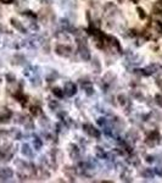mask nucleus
Wrapping results in <instances>:
<instances>
[{
	"label": "nucleus",
	"mask_w": 162,
	"mask_h": 183,
	"mask_svg": "<svg viewBox=\"0 0 162 183\" xmlns=\"http://www.w3.org/2000/svg\"><path fill=\"white\" fill-rule=\"evenodd\" d=\"M55 53L60 56H64V57H68L72 55V48L69 45H65V44H57L55 46Z\"/></svg>",
	"instance_id": "1"
},
{
	"label": "nucleus",
	"mask_w": 162,
	"mask_h": 183,
	"mask_svg": "<svg viewBox=\"0 0 162 183\" xmlns=\"http://www.w3.org/2000/svg\"><path fill=\"white\" fill-rule=\"evenodd\" d=\"M83 131L85 132V133L88 134V136H90V137H93V138H100V132H99V129H96L94 126H92L90 123H85V125H83Z\"/></svg>",
	"instance_id": "2"
},
{
	"label": "nucleus",
	"mask_w": 162,
	"mask_h": 183,
	"mask_svg": "<svg viewBox=\"0 0 162 183\" xmlns=\"http://www.w3.org/2000/svg\"><path fill=\"white\" fill-rule=\"evenodd\" d=\"M77 92V88H76V84L72 83V82H66L65 86H64V94L67 95V97H72L76 94Z\"/></svg>",
	"instance_id": "3"
},
{
	"label": "nucleus",
	"mask_w": 162,
	"mask_h": 183,
	"mask_svg": "<svg viewBox=\"0 0 162 183\" xmlns=\"http://www.w3.org/2000/svg\"><path fill=\"white\" fill-rule=\"evenodd\" d=\"M78 50H79V56H80V59H82V60L88 61V60L90 59V52H89V49H88L87 44H85V45L78 46Z\"/></svg>",
	"instance_id": "4"
},
{
	"label": "nucleus",
	"mask_w": 162,
	"mask_h": 183,
	"mask_svg": "<svg viewBox=\"0 0 162 183\" xmlns=\"http://www.w3.org/2000/svg\"><path fill=\"white\" fill-rule=\"evenodd\" d=\"M126 138L129 140V142H137V140H139V138H140V134H139V132L135 129V128H132V129H129L128 132H127V136H126Z\"/></svg>",
	"instance_id": "5"
},
{
	"label": "nucleus",
	"mask_w": 162,
	"mask_h": 183,
	"mask_svg": "<svg viewBox=\"0 0 162 183\" xmlns=\"http://www.w3.org/2000/svg\"><path fill=\"white\" fill-rule=\"evenodd\" d=\"M68 151H69V156L72 160H79V149L74 144L68 145Z\"/></svg>",
	"instance_id": "6"
},
{
	"label": "nucleus",
	"mask_w": 162,
	"mask_h": 183,
	"mask_svg": "<svg viewBox=\"0 0 162 183\" xmlns=\"http://www.w3.org/2000/svg\"><path fill=\"white\" fill-rule=\"evenodd\" d=\"M80 83H82V88L84 89L85 94H87L88 97H92V95L94 94V88H93V84H92V83L88 82V81H85L84 83H83V82H80Z\"/></svg>",
	"instance_id": "7"
},
{
	"label": "nucleus",
	"mask_w": 162,
	"mask_h": 183,
	"mask_svg": "<svg viewBox=\"0 0 162 183\" xmlns=\"http://www.w3.org/2000/svg\"><path fill=\"white\" fill-rule=\"evenodd\" d=\"M10 22H11L12 27L16 28V29L18 30V32H21V33H26V32H27L26 28L23 27V25H22L21 22H20L18 20H16V18H11V21H10Z\"/></svg>",
	"instance_id": "8"
},
{
	"label": "nucleus",
	"mask_w": 162,
	"mask_h": 183,
	"mask_svg": "<svg viewBox=\"0 0 162 183\" xmlns=\"http://www.w3.org/2000/svg\"><path fill=\"white\" fill-rule=\"evenodd\" d=\"M103 81L106 83V84H110V83H112L116 81V75L114 72H111V71H108V72H106L103 77Z\"/></svg>",
	"instance_id": "9"
},
{
	"label": "nucleus",
	"mask_w": 162,
	"mask_h": 183,
	"mask_svg": "<svg viewBox=\"0 0 162 183\" xmlns=\"http://www.w3.org/2000/svg\"><path fill=\"white\" fill-rule=\"evenodd\" d=\"M12 176H14V172H12L11 168L6 167V168L0 170V178H4V181L7 179V178H11Z\"/></svg>",
	"instance_id": "10"
},
{
	"label": "nucleus",
	"mask_w": 162,
	"mask_h": 183,
	"mask_svg": "<svg viewBox=\"0 0 162 183\" xmlns=\"http://www.w3.org/2000/svg\"><path fill=\"white\" fill-rule=\"evenodd\" d=\"M104 10H105V12L107 15H114V11H116L117 7L114 3H106L105 6H104Z\"/></svg>",
	"instance_id": "11"
},
{
	"label": "nucleus",
	"mask_w": 162,
	"mask_h": 183,
	"mask_svg": "<svg viewBox=\"0 0 162 183\" xmlns=\"http://www.w3.org/2000/svg\"><path fill=\"white\" fill-rule=\"evenodd\" d=\"M21 151H22V154L25 156H27V158H32L33 156V150L31 149V147H29L28 144H23Z\"/></svg>",
	"instance_id": "12"
},
{
	"label": "nucleus",
	"mask_w": 162,
	"mask_h": 183,
	"mask_svg": "<svg viewBox=\"0 0 162 183\" xmlns=\"http://www.w3.org/2000/svg\"><path fill=\"white\" fill-rule=\"evenodd\" d=\"M64 172H65V175H66L68 178H73L74 175H76V172H77V170H76V167L66 166V167L64 168Z\"/></svg>",
	"instance_id": "13"
},
{
	"label": "nucleus",
	"mask_w": 162,
	"mask_h": 183,
	"mask_svg": "<svg viewBox=\"0 0 162 183\" xmlns=\"http://www.w3.org/2000/svg\"><path fill=\"white\" fill-rule=\"evenodd\" d=\"M94 152H95V156L99 158V159H105V158H107L106 152L104 151V149L101 148V147H96V148L94 149Z\"/></svg>",
	"instance_id": "14"
},
{
	"label": "nucleus",
	"mask_w": 162,
	"mask_h": 183,
	"mask_svg": "<svg viewBox=\"0 0 162 183\" xmlns=\"http://www.w3.org/2000/svg\"><path fill=\"white\" fill-rule=\"evenodd\" d=\"M141 176L144 178H154L155 176V172L153 171V168H144L141 171Z\"/></svg>",
	"instance_id": "15"
},
{
	"label": "nucleus",
	"mask_w": 162,
	"mask_h": 183,
	"mask_svg": "<svg viewBox=\"0 0 162 183\" xmlns=\"http://www.w3.org/2000/svg\"><path fill=\"white\" fill-rule=\"evenodd\" d=\"M14 60H15L14 64H16V65H23L26 62V57L22 54H16L14 56Z\"/></svg>",
	"instance_id": "16"
},
{
	"label": "nucleus",
	"mask_w": 162,
	"mask_h": 183,
	"mask_svg": "<svg viewBox=\"0 0 162 183\" xmlns=\"http://www.w3.org/2000/svg\"><path fill=\"white\" fill-rule=\"evenodd\" d=\"M15 166L18 168V170H26L28 167V164H26V162L21 159H16L15 160Z\"/></svg>",
	"instance_id": "17"
},
{
	"label": "nucleus",
	"mask_w": 162,
	"mask_h": 183,
	"mask_svg": "<svg viewBox=\"0 0 162 183\" xmlns=\"http://www.w3.org/2000/svg\"><path fill=\"white\" fill-rule=\"evenodd\" d=\"M92 66H93V68H94V71H95L96 73H99L100 71H101V64H100V61H99L98 57H94V59H93Z\"/></svg>",
	"instance_id": "18"
},
{
	"label": "nucleus",
	"mask_w": 162,
	"mask_h": 183,
	"mask_svg": "<svg viewBox=\"0 0 162 183\" xmlns=\"http://www.w3.org/2000/svg\"><path fill=\"white\" fill-rule=\"evenodd\" d=\"M117 100H118V104L122 106H126L127 104H129V100H128L127 95H124V94H119L117 97Z\"/></svg>",
	"instance_id": "19"
},
{
	"label": "nucleus",
	"mask_w": 162,
	"mask_h": 183,
	"mask_svg": "<svg viewBox=\"0 0 162 183\" xmlns=\"http://www.w3.org/2000/svg\"><path fill=\"white\" fill-rule=\"evenodd\" d=\"M57 78H59V73L56 72V71H54V70L50 71V73L46 76V79H48V82H49V83L54 82V81L57 79Z\"/></svg>",
	"instance_id": "20"
},
{
	"label": "nucleus",
	"mask_w": 162,
	"mask_h": 183,
	"mask_svg": "<svg viewBox=\"0 0 162 183\" xmlns=\"http://www.w3.org/2000/svg\"><path fill=\"white\" fill-rule=\"evenodd\" d=\"M132 95H133L134 99H137L138 101H144V99H145L144 95L141 94L139 90H135V89H134V90H132Z\"/></svg>",
	"instance_id": "21"
},
{
	"label": "nucleus",
	"mask_w": 162,
	"mask_h": 183,
	"mask_svg": "<svg viewBox=\"0 0 162 183\" xmlns=\"http://www.w3.org/2000/svg\"><path fill=\"white\" fill-rule=\"evenodd\" d=\"M25 128L27 129V131H31V129H33L34 128V123H33V121L29 118V117H26V121H25Z\"/></svg>",
	"instance_id": "22"
},
{
	"label": "nucleus",
	"mask_w": 162,
	"mask_h": 183,
	"mask_svg": "<svg viewBox=\"0 0 162 183\" xmlns=\"http://www.w3.org/2000/svg\"><path fill=\"white\" fill-rule=\"evenodd\" d=\"M128 162H129L130 165H133V166H139V165H140V159H139L138 156L133 155V156H130V158L128 159Z\"/></svg>",
	"instance_id": "23"
},
{
	"label": "nucleus",
	"mask_w": 162,
	"mask_h": 183,
	"mask_svg": "<svg viewBox=\"0 0 162 183\" xmlns=\"http://www.w3.org/2000/svg\"><path fill=\"white\" fill-rule=\"evenodd\" d=\"M57 38L59 40H61V42H69V36L66 33V32H59L57 33Z\"/></svg>",
	"instance_id": "24"
},
{
	"label": "nucleus",
	"mask_w": 162,
	"mask_h": 183,
	"mask_svg": "<svg viewBox=\"0 0 162 183\" xmlns=\"http://www.w3.org/2000/svg\"><path fill=\"white\" fill-rule=\"evenodd\" d=\"M33 145H34L35 150H40V149H42V147H43V142H42V139L38 138V137H35L34 140H33Z\"/></svg>",
	"instance_id": "25"
},
{
	"label": "nucleus",
	"mask_w": 162,
	"mask_h": 183,
	"mask_svg": "<svg viewBox=\"0 0 162 183\" xmlns=\"http://www.w3.org/2000/svg\"><path fill=\"white\" fill-rule=\"evenodd\" d=\"M153 11H154V14H156V15L162 14V3H155L154 6H153Z\"/></svg>",
	"instance_id": "26"
},
{
	"label": "nucleus",
	"mask_w": 162,
	"mask_h": 183,
	"mask_svg": "<svg viewBox=\"0 0 162 183\" xmlns=\"http://www.w3.org/2000/svg\"><path fill=\"white\" fill-rule=\"evenodd\" d=\"M10 136H11L14 139H20L21 138V132L16 128H12L11 131H10Z\"/></svg>",
	"instance_id": "27"
},
{
	"label": "nucleus",
	"mask_w": 162,
	"mask_h": 183,
	"mask_svg": "<svg viewBox=\"0 0 162 183\" xmlns=\"http://www.w3.org/2000/svg\"><path fill=\"white\" fill-rule=\"evenodd\" d=\"M39 123H40V126H42L43 128H48L50 126V121H49L48 117H42L39 120Z\"/></svg>",
	"instance_id": "28"
},
{
	"label": "nucleus",
	"mask_w": 162,
	"mask_h": 183,
	"mask_svg": "<svg viewBox=\"0 0 162 183\" xmlns=\"http://www.w3.org/2000/svg\"><path fill=\"white\" fill-rule=\"evenodd\" d=\"M157 143H158V142L155 140V139H153V138H149V137H148V138L145 139V144H146L148 147H150V148H154Z\"/></svg>",
	"instance_id": "29"
},
{
	"label": "nucleus",
	"mask_w": 162,
	"mask_h": 183,
	"mask_svg": "<svg viewBox=\"0 0 162 183\" xmlns=\"http://www.w3.org/2000/svg\"><path fill=\"white\" fill-rule=\"evenodd\" d=\"M31 83H32L33 87H40L42 86V79H40L38 76H35V77H33L31 79Z\"/></svg>",
	"instance_id": "30"
},
{
	"label": "nucleus",
	"mask_w": 162,
	"mask_h": 183,
	"mask_svg": "<svg viewBox=\"0 0 162 183\" xmlns=\"http://www.w3.org/2000/svg\"><path fill=\"white\" fill-rule=\"evenodd\" d=\"M31 114H32L33 116H38V115L42 114V110H40V107H39V106L33 105V106H31Z\"/></svg>",
	"instance_id": "31"
},
{
	"label": "nucleus",
	"mask_w": 162,
	"mask_h": 183,
	"mask_svg": "<svg viewBox=\"0 0 162 183\" xmlns=\"http://www.w3.org/2000/svg\"><path fill=\"white\" fill-rule=\"evenodd\" d=\"M53 94H54L55 97H57V98H62V97H64V90L60 89V88H57V87H55V88L53 89Z\"/></svg>",
	"instance_id": "32"
},
{
	"label": "nucleus",
	"mask_w": 162,
	"mask_h": 183,
	"mask_svg": "<svg viewBox=\"0 0 162 183\" xmlns=\"http://www.w3.org/2000/svg\"><path fill=\"white\" fill-rule=\"evenodd\" d=\"M59 106H60V105H59V103H57L56 100H50V101H49V107L51 109V110H57Z\"/></svg>",
	"instance_id": "33"
},
{
	"label": "nucleus",
	"mask_w": 162,
	"mask_h": 183,
	"mask_svg": "<svg viewBox=\"0 0 162 183\" xmlns=\"http://www.w3.org/2000/svg\"><path fill=\"white\" fill-rule=\"evenodd\" d=\"M98 125L101 126V127H105V126L108 125V121H107V118H105V117H100V118L98 120Z\"/></svg>",
	"instance_id": "34"
},
{
	"label": "nucleus",
	"mask_w": 162,
	"mask_h": 183,
	"mask_svg": "<svg viewBox=\"0 0 162 183\" xmlns=\"http://www.w3.org/2000/svg\"><path fill=\"white\" fill-rule=\"evenodd\" d=\"M6 81L9 83H15L16 82V76L12 75V73H7L6 75Z\"/></svg>",
	"instance_id": "35"
},
{
	"label": "nucleus",
	"mask_w": 162,
	"mask_h": 183,
	"mask_svg": "<svg viewBox=\"0 0 162 183\" xmlns=\"http://www.w3.org/2000/svg\"><path fill=\"white\" fill-rule=\"evenodd\" d=\"M137 11H138V15H139L140 18H145V17H146V12H145L141 7H138V9H137Z\"/></svg>",
	"instance_id": "36"
},
{
	"label": "nucleus",
	"mask_w": 162,
	"mask_h": 183,
	"mask_svg": "<svg viewBox=\"0 0 162 183\" xmlns=\"http://www.w3.org/2000/svg\"><path fill=\"white\" fill-rule=\"evenodd\" d=\"M155 103H156L158 106L162 107V94H157V95L155 97Z\"/></svg>",
	"instance_id": "37"
},
{
	"label": "nucleus",
	"mask_w": 162,
	"mask_h": 183,
	"mask_svg": "<svg viewBox=\"0 0 162 183\" xmlns=\"http://www.w3.org/2000/svg\"><path fill=\"white\" fill-rule=\"evenodd\" d=\"M49 177H50L49 171H46L45 168H42V178H44V179H48Z\"/></svg>",
	"instance_id": "38"
},
{
	"label": "nucleus",
	"mask_w": 162,
	"mask_h": 183,
	"mask_svg": "<svg viewBox=\"0 0 162 183\" xmlns=\"http://www.w3.org/2000/svg\"><path fill=\"white\" fill-rule=\"evenodd\" d=\"M39 162H40V165H42L43 167H45L48 164H49V162H48V160H46V158L45 156H42V158H40L39 159Z\"/></svg>",
	"instance_id": "39"
},
{
	"label": "nucleus",
	"mask_w": 162,
	"mask_h": 183,
	"mask_svg": "<svg viewBox=\"0 0 162 183\" xmlns=\"http://www.w3.org/2000/svg\"><path fill=\"white\" fill-rule=\"evenodd\" d=\"M145 161L148 162V164H153V162H155V156H153V155H148L146 159H145Z\"/></svg>",
	"instance_id": "40"
},
{
	"label": "nucleus",
	"mask_w": 162,
	"mask_h": 183,
	"mask_svg": "<svg viewBox=\"0 0 162 183\" xmlns=\"http://www.w3.org/2000/svg\"><path fill=\"white\" fill-rule=\"evenodd\" d=\"M155 28L157 32L162 33V22H155Z\"/></svg>",
	"instance_id": "41"
},
{
	"label": "nucleus",
	"mask_w": 162,
	"mask_h": 183,
	"mask_svg": "<svg viewBox=\"0 0 162 183\" xmlns=\"http://www.w3.org/2000/svg\"><path fill=\"white\" fill-rule=\"evenodd\" d=\"M155 161H157L158 164H162V154H158V155H155Z\"/></svg>",
	"instance_id": "42"
},
{
	"label": "nucleus",
	"mask_w": 162,
	"mask_h": 183,
	"mask_svg": "<svg viewBox=\"0 0 162 183\" xmlns=\"http://www.w3.org/2000/svg\"><path fill=\"white\" fill-rule=\"evenodd\" d=\"M31 28H32L33 30H38V29H39V27H38L37 23H31Z\"/></svg>",
	"instance_id": "43"
},
{
	"label": "nucleus",
	"mask_w": 162,
	"mask_h": 183,
	"mask_svg": "<svg viewBox=\"0 0 162 183\" xmlns=\"http://www.w3.org/2000/svg\"><path fill=\"white\" fill-rule=\"evenodd\" d=\"M156 174H157L158 176L162 177V167H157V168H156Z\"/></svg>",
	"instance_id": "44"
},
{
	"label": "nucleus",
	"mask_w": 162,
	"mask_h": 183,
	"mask_svg": "<svg viewBox=\"0 0 162 183\" xmlns=\"http://www.w3.org/2000/svg\"><path fill=\"white\" fill-rule=\"evenodd\" d=\"M1 3H4V4H11L12 3V0H0Z\"/></svg>",
	"instance_id": "45"
},
{
	"label": "nucleus",
	"mask_w": 162,
	"mask_h": 183,
	"mask_svg": "<svg viewBox=\"0 0 162 183\" xmlns=\"http://www.w3.org/2000/svg\"><path fill=\"white\" fill-rule=\"evenodd\" d=\"M157 86L162 89V79H158V81H157Z\"/></svg>",
	"instance_id": "46"
}]
</instances>
